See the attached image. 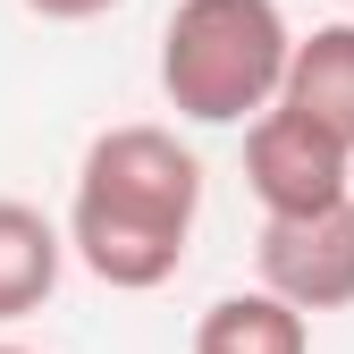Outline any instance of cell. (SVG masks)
Returning <instances> with one entry per match:
<instances>
[{"mask_svg": "<svg viewBox=\"0 0 354 354\" xmlns=\"http://www.w3.org/2000/svg\"><path fill=\"white\" fill-rule=\"evenodd\" d=\"M203 219V160L169 136V127H110L76 160L68 194V253L118 295H152L177 279L186 236Z\"/></svg>", "mask_w": 354, "mask_h": 354, "instance_id": "obj_1", "label": "cell"}, {"mask_svg": "<svg viewBox=\"0 0 354 354\" xmlns=\"http://www.w3.org/2000/svg\"><path fill=\"white\" fill-rule=\"evenodd\" d=\"M0 354H34V346H0Z\"/></svg>", "mask_w": 354, "mask_h": 354, "instance_id": "obj_9", "label": "cell"}, {"mask_svg": "<svg viewBox=\"0 0 354 354\" xmlns=\"http://www.w3.org/2000/svg\"><path fill=\"white\" fill-rule=\"evenodd\" d=\"M34 17H51V26H84V17H110L118 0H26Z\"/></svg>", "mask_w": 354, "mask_h": 354, "instance_id": "obj_8", "label": "cell"}, {"mask_svg": "<svg viewBox=\"0 0 354 354\" xmlns=\"http://www.w3.org/2000/svg\"><path fill=\"white\" fill-rule=\"evenodd\" d=\"M261 287L287 295L295 313H346L354 304V203L261 219Z\"/></svg>", "mask_w": 354, "mask_h": 354, "instance_id": "obj_4", "label": "cell"}, {"mask_svg": "<svg viewBox=\"0 0 354 354\" xmlns=\"http://www.w3.org/2000/svg\"><path fill=\"white\" fill-rule=\"evenodd\" d=\"M346 203H354V186H346Z\"/></svg>", "mask_w": 354, "mask_h": 354, "instance_id": "obj_10", "label": "cell"}, {"mask_svg": "<svg viewBox=\"0 0 354 354\" xmlns=\"http://www.w3.org/2000/svg\"><path fill=\"white\" fill-rule=\"evenodd\" d=\"M59 270H68V236L34 203H9V194H0V321L42 313V304L59 295Z\"/></svg>", "mask_w": 354, "mask_h": 354, "instance_id": "obj_6", "label": "cell"}, {"mask_svg": "<svg viewBox=\"0 0 354 354\" xmlns=\"http://www.w3.org/2000/svg\"><path fill=\"white\" fill-rule=\"evenodd\" d=\"M279 102L304 110L313 127H329V136L354 152V17H329V26H313V34L287 42Z\"/></svg>", "mask_w": 354, "mask_h": 354, "instance_id": "obj_5", "label": "cell"}, {"mask_svg": "<svg viewBox=\"0 0 354 354\" xmlns=\"http://www.w3.org/2000/svg\"><path fill=\"white\" fill-rule=\"evenodd\" d=\"M194 354H313V321L287 295L245 287V295H219L194 321Z\"/></svg>", "mask_w": 354, "mask_h": 354, "instance_id": "obj_7", "label": "cell"}, {"mask_svg": "<svg viewBox=\"0 0 354 354\" xmlns=\"http://www.w3.org/2000/svg\"><path fill=\"white\" fill-rule=\"evenodd\" d=\"M245 186H253L261 219H279V211H329L354 186V152L329 136V127H313L304 110L270 102V110L245 118Z\"/></svg>", "mask_w": 354, "mask_h": 354, "instance_id": "obj_3", "label": "cell"}, {"mask_svg": "<svg viewBox=\"0 0 354 354\" xmlns=\"http://www.w3.org/2000/svg\"><path fill=\"white\" fill-rule=\"evenodd\" d=\"M287 42L295 26L279 0H177L160 26V93L194 127H245L279 102Z\"/></svg>", "mask_w": 354, "mask_h": 354, "instance_id": "obj_2", "label": "cell"}]
</instances>
